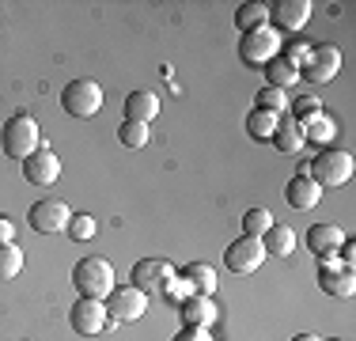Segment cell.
I'll return each mask as SVG.
<instances>
[{"instance_id":"cell-23","label":"cell","mask_w":356,"mask_h":341,"mask_svg":"<svg viewBox=\"0 0 356 341\" xmlns=\"http://www.w3.org/2000/svg\"><path fill=\"white\" fill-rule=\"evenodd\" d=\"M235 27L243 34L258 31V27H269V4H261V0H254V4H243L239 12H235Z\"/></svg>"},{"instance_id":"cell-29","label":"cell","mask_w":356,"mask_h":341,"mask_svg":"<svg viewBox=\"0 0 356 341\" xmlns=\"http://www.w3.org/2000/svg\"><path fill=\"white\" fill-rule=\"evenodd\" d=\"M118 141H122L125 148H144V144L152 141V129H148V125H140V122H122Z\"/></svg>"},{"instance_id":"cell-2","label":"cell","mask_w":356,"mask_h":341,"mask_svg":"<svg viewBox=\"0 0 356 341\" xmlns=\"http://www.w3.org/2000/svg\"><path fill=\"white\" fill-rule=\"evenodd\" d=\"M0 148H4L8 159H31L42 148V129L31 114H15L4 122L0 129Z\"/></svg>"},{"instance_id":"cell-33","label":"cell","mask_w":356,"mask_h":341,"mask_svg":"<svg viewBox=\"0 0 356 341\" xmlns=\"http://www.w3.org/2000/svg\"><path fill=\"white\" fill-rule=\"evenodd\" d=\"M175 341H213V334H209V330H197V326H182Z\"/></svg>"},{"instance_id":"cell-22","label":"cell","mask_w":356,"mask_h":341,"mask_svg":"<svg viewBox=\"0 0 356 341\" xmlns=\"http://www.w3.org/2000/svg\"><path fill=\"white\" fill-rule=\"evenodd\" d=\"M182 277L193 285V292L201 296H213L216 292V269L209 266V262H190V266L182 269Z\"/></svg>"},{"instance_id":"cell-21","label":"cell","mask_w":356,"mask_h":341,"mask_svg":"<svg viewBox=\"0 0 356 341\" xmlns=\"http://www.w3.org/2000/svg\"><path fill=\"white\" fill-rule=\"evenodd\" d=\"M261 246H266V254H277V258H288V254H296V232L284 224H273L266 235H261Z\"/></svg>"},{"instance_id":"cell-6","label":"cell","mask_w":356,"mask_h":341,"mask_svg":"<svg viewBox=\"0 0 356 341\" xmlns=\"http://www.w3.org/2000/svg\"><path fill=\"white\" fill-rule=\"evenodd\" d=\"M61 106H65V114H72V118H91V114L103 110V88H99L91 76H80V80H72L61 88Z\"/></svg>"},{"instance_id":"cell-30","label":"cell","mask_w":356,"mask_h":341,"mask_svg":"<svg viewBox=\"0 0 356 341\" xmlns=\"http://www.w3.org/2000/svg\"><path fill=\"white\" fill-rule=\"evenodd\" d=\"M159 292H163L167 300H171V303L178 307L182 300H190V296H193V285L182 277V273H175V277H167V280H163V288H159Z\"/></svg>"},{"instance_id":"cell-15","label":"cell","mask_w":356,"mask_h":341,"mask_svg":"<svg viewBox=\"0 0 356 341\" xmlns=\"http://www.w3.org/2000/svg\"><path fill=\"white\" fill-rule=\"evenodd\" d=\"M284 198H288V205H292V209H300V212L315 209V205L322 201L318 182L307 175V164H300V170H296V178L288 182V190H284Z\"/></svg>"},{"instance_id":"cell-18","label":"cell","mask_w":356,"mask_h":341,"mask_svg":"<svg viewBox=\"0 0 356 341\" xmlns=\"http://www.w3.org/2000/svg\"><path fill=\"white\" fill-rule=\"evenodd\" d=\"M159 114V95L156 91H133L125 99V122H140V125H152Z\"/></svg>"},{"instance_id":"cell-8","label":"cell","mask_w":356,"mask_h":341,"mask_svg":"<svg viewBox=\"0 0 356 341\" xmlns=\"http://www.w3.org/2000/svg\"><path fill=\"white\" fill-rule=\"evenodd\" d=\"M106 315L114 322H137V319H144L148 315V292H140L137 285H122V288H114V292L106 296Z\"/></svg>"},{"instance_id":"cell-26","label":"cell","mask_w":356,"mask_h":341,"mask_svg":"<svg viewBox=\"0 0 356 341\" xmlns=\"http://www.w3.org/2000/svg\"><path fill=\"white\" fill-rule=\"evenodd\" d=\"M23 273V251L15 243L0 246V280H15Z\"/></svg>"},{"instance_id":"cell-20","label":"cell","mask_w":356,"mask_h":341,"mask_svg":"<svg viewBox=\"0 0 356 341\" xmlns=\"http://www.w3.org/2000/svg\"><path fill=\"white\" fill-rule=\"evenodd\" d=\"M277 152H284V156H296V152H303V144H307V136H303V125L296 122V118H281V129L273 136Z\"/></svg>"},{"instance_id":"cell-34","label":"cell","mask_w":356,"mask_h":341,"mask_svg":"<svg viewBox=\"0 0 356 341\" xmlns=\"http://www.w3.org/2000/svg\"><path fill=\"white\" fill-rule=\"evenodd\" d=\"M4 243H15V224L0 212V246H4Z\"/></svg>"},{"instance_id":"cell-13","label":"cell","mask_w":356,"mask_h":341,"mask_svg":"<svg viewBox=\"0 0 356 341\" xmlns=\"http://www.w3.org/2000/svg\"><path fill=\"white\" fill-rule=\"evenodd\" d=\"M311 0H281V4H269V23H277V31H303L311 19Z\"/></svg>"},{"instance_id":"cell-12","label":"cell","mask_w":356,"mask_h":341,"mask_svg":"<svg viewBox=\"0 0 356 341\" xmlns=\"http://www.w3.org/2000/svg\"><path fill=\"white\" fill-rule=\"evenodd\" d=\"M23 178H27L31 186H38V190H46V186H54L57 178H61V159L42 144L31 159H23Z\"/></svg>"},{"instance_id":"cell-10","label":"cell","mask_w":356,"mask_h":341,"mask_svg":"<svg viewBox=\"0 0 356 341\" xmlns=\"http://www.w3.org/2000/svg\"><path fill=\"white\" fill-rule=\"evenodd\" d=\"M318 288L326 296H341V300H349V296L356 292V277L337 254H330V258H318Z\"/></svg>"},{"instance_id":"cell-31","label":"cell","mask_w":356,"mask_h":341,"mask_svg":"<svg viewBox=\"0 0 356 341\" xmlns=\"http://www.w3.org/2000/svg\"><path fill=\"white\" fill-rule=\"evenodd\" d=\"M69 235L76 239V243H88V239L95 235V216H91V212H72Z\"/></svg>"},{"instance_id":"cell-5","label":"cell","mask_w":356,"mask_h":341,"mask_svg":"<svg viewBox=\"0 0 356 341\" xmlns=\"http://www.w3.org/2000/svg\"><path fill=\"white\" fill-rule=\"evenodd\" d=\"M341 72V49L334 42H315L307 46L300 61V80H311V84H330L334 76Z\"/></svg>"},{"instance_id":"cell-16","label":"cell","mask_w":356,"mask_h":341,"mask_svg":"<svg viewBox=\"0 0 356 341\" xmlns=\"http://www.w3.org/2000/svg\"><path fill=\"white\" fill-rule=\"evenodd\" d=\"M178 307H182V326H197V330H209L220 315L213 296H201V292H193L190 300H182Z\"/></svg>"},{"instance_id":"cell-17","label":"cell","mask_w":356,"mask_h":341,"mask_svg":"<svg viewBox=\"0 0 356 341\" xmlns=\"http://www.w3.org/2000/svg\"><path fill=\"white\" fill-rule=\"evenodd\" d=\"M345 246V232L337 224H315L307 232V251L315 254V258H330V254H337Z\"/></svg>"},{"instance_id":"cell-32","label":"cell","mask_w":356,"mask_h":341,"mask_svg":"<svg viewBox=\"0 0 356 341\" xmlns=\"http://www.w3.org/2000/svg\"><path fill=\"white\" fill-rule=\"evenodd\" d=\"M292 106H296V122H303V118H311V114H318V110H322L315 95H303V99H296Z\"/></svg>"},{"instance_id":"cell-1","label":"cell","mask_w":356,"mask_h":341,"mask_svg":"<svg viewBox=\"0 0 356 341\" xmlns=\"http://www.w3.org/2000/svg\"><path fill=\"white\" fill-rule=\"evenodd\" d=\"M114 266H110L106 258H99V254H88V258H80L72 266V285L80 296H88V300H106L110 292H114Z\"/></svg>"},{"instance_id":"cell-9","label":"cell","mask_w":356,"mask_h":341,"mask_svg":"<svg viewBox=\"0 0 356 341\" xmlns=\"http://www.w3.org/2000/svg\"><path fill=\"white\" fill-rule=\"evenodd\" d=\"M266 246H261V239L254 235H239L232 246L224 251V266L235 273V277H247V273H258L261 262H266Z\"/></svg>"},{"instance_id":"cell-24","label":"cell","mask_w":356,"mask_h":341,"mask_svg":"<svg viewBox=\"0 0 356 341\" xmlns=\"http://www.w3.org/2000/svg\"><path fill=\"white\" fill-rule=\"evenodd\" d=\"M303 136L307 141H315V144H326V141H334V133H337V125H334V118H326L318 110V114H311V118H303Z\"/></svg>"},{"instance_id":"cell-28","label":"cell","mask_w":356,"mask_h":341,"mask_svg":"<svg viewBox=\"0 0 356 341\" xmlns=\"http://www.w3.org/2000/svg\"><path fill=\"white\" fill-rule=\"evenodd\" d=\"M258 106L261 110H273V114H288V106H292V99H288V91H281V88H269V84H266V88H261L258 91Z\"/></svg>"},{"instance_id":"cell-27","label":"cell","mask_w":356,"mask_h":341,"mask_svg":"<svg viewBox=\"0 0 356 341\" xmlns=\"http://www.w3.org/2000/svg\"><path fill=\"white\" fill-rule=\"evenodd\" d=\"M269 228H273V212H269V209H247V212H243V235L261 239Z\"/></svg>"},{"instance_id":"cell-19","label":"cell","mask_w":356,"mask_h":341,"mask_svg":"<svg viewBox=\"0 0 356 341\" xmlns=\"http://www.w3.org/2000/svg\"><path fill=\"white\" fill-rule=\"evenodd\" d=\"M277 129H281V114H273V110L254 106L247 114V133L254 136V141H273Z\"/></svg>"},{"instance_id":"cell-7","label":"cell","mask_w":356,"mask_h":341,"mask_svg":"<svg viewBox=\"0 0 356 341\" xmlns=\"http://www.w3.org/2000/svg\"><path fill=\"white\" fill-rule=\"evenodd\" d=\"M27 220L42 235H61V232H69L72 209H69V201H61V198H42V201L31 205Z\"/></svg>"},{"instance_id":"cell-35","label":"cell","mask_w":356,"mask_h":341,"mask_svg":"<svg viewBox=\"0 0 356 341\" xmlns=\"http://www.w3.org/2000/svg\"><path fill=\"white\" fill-rule=\"evenodd\" d=\"M292 341H322V338H318V334H296Z\"/></svg>"},{"instance_id":"cell-3","label":"cell","mask_w":356,"mask_h":341,"mask_svg":"<svg viewBox=\"0 0 356 341\" xmlns=\"http://www.w3.org/2000/svg\"><path fill=\"white\" fill-rule=\"evenodd\" d=\"M353 170H356L353 156H349V152H341V148H330V152H322L318 159H311V164H307V175L318 182L322 193L349 186L353 182Z\"/></svg>"},{"instance_id":"cell-4","label":"cell","mask_w":356,"mask_h":341,"mask_svg":"<svg viewBox=\"0 0 356 341\" xmlns=\"http://www.w3.org/2000/svg\"><path fill=\"white\" fill-rule=\"evenodd\" d=\"M281 49H284V38H281V31H277L273 23L243 34V42H239V57H243V65H250V68L273 65L277 57H281Z\"/></svg>"},{"instance_id":"cell-14","label":"cell","mask_w":356,"mask_h":341,"mask_svg":"<svg viewBox=\"0 0 356 341\" xmlns=\"http://www.w3.org/2000/svg\"><path fill=\"white\" fill-rule=\"evenodd\" d=\"M167 277H175V266L163 262V258H140L129 273V280L140 288V292H159Z\"/></svg>"},{"instance_id":"cell-11","label":"cell","mask_w":356,"mask_h":341,"mask_svg":"<svg viewBox=\"0 0 356 341\" xmlns=\"http://www.w3.org/2000/svg\"><path fill=\"white\" fill-rule=\"evenodd\" d=\"M69 322H72V330H76L80 338L103 334V330L110 326L106 303H103V300H88V296H80V300L72 303V311H69Z\"/></svg>"},{"instance_id":"cell-25","label":"cell","mask_w":356,"mask_h":341,"mask_svg":"<svg viewBox=\"0 0 356 341\" xmlns=\"http://www.w3.org/2000/svg\"><path fill=\"white\" fill-rule=\"evenodd\" d=\"M266 76H269V88H281V91H288V88L300 84V68L288 65L284 57H277L273 65H266Z\"/></svg>"}]
</instances>
